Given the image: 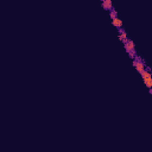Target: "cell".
Here are the masks:
<instances>
[{"label":"cell","instance_id":"obj_3","mask_svg":"<svg viewBox=\"0 0 152 152\" xmlns=\"http://www.w3.org/2000/svg\"><path fill=\"white\" fill-rule=\"evenodd\" d=\"M118 38H119V41L120 42H122L124 44L127 42L130 38H129V35H127V32L125 31V29H118Z\"/></svg>","mask_w":152,"mask_h":152},{"label":"cell","instance_id":"obj_2","mask_svg":"<svg viewBox=\"0 0 152 152\" xmlns=\"http://www.w3.org/2000/svg\"><path fill=\"white\" fill-rule=\"evenodd\" d=\"M124 48H125V51L127 54H132V53H137L135 51V44L132 39H129L127 42H126L124 44Z\"/></svg>","mask_w":152,"mask_h":152},{"label":"cell","instance_id":"obj_6","mask_svg":"<svg viewBox=\"0 0 152 152\" xmlns=\"http://www.w3.org/2000/svg\"><path fill=\"white\" fill-rule=\"evenodd\" d=\"M143 82H144V84L149 88V89H150V88H152V75H151V76H147V77H144V79H143Z\"/></svg>","mask_w":152,"mask_h":152},{"label":"cell","instance_id":"obj_8","mask_svg":"<svg viewBox=\"0 0 152 152\" xmlns=\"http://www.w3.org/2000/svg\"><path fill=\"white\" fill-rule=\"evenodd\" d=\"M137 53H132V54H129V56H130V58H132V59H134L135 57H137Z\"/></svg>","mask_w":152,"mask_h":152},{"label":"cell","instance_id":"obj_7","mask_svg":"<svg viewBox=\"0 0 152 152\" xmlns=\"http://www.w3.org/2000/svg\"><path fill=\"white\" fill-rule=\"evenodd\" d=\"M118 17V12L115 11V8H113L109 11V18L111 19H114V18H117Z\"/></svg>","mask_w":152,"mask_h":152},{"label":"cell","instance_id":"obj_1","mask_svg":"<svg viewBox=\"0 0 152 152\" xmlns=\"http://www.w3.org/2000/svg\"><path fill=\"white\" fill-rule=\"evenodd\" d=\"M133 67L135 68V70L140 74V73H143L145 69H146V64H145V62H144V59L139 56V55H137V57L133 59Z\"/></svg>","mask_w":152,"mask_h":152},{"label":"cell","instance_id":"obj_4","mask_svg":"<svg viewBox=\"0 0 152 152\" xmlns=\"http://www.w3.org/2000/svg\"><path fill=\"white\" fill-rule=\"evenodd\" d=\"M101 6H102L104 10H106V11H108V12L114 8L112 0H104V1H101Z\"/></svg>","mask_w":152,"mask_h":152},{"label":"cell","instance_id":"obj_5","mask_svg":"<svg viewBox=\"0 0 152 152\" xmlns=\"http://www.w3.org/2000/svg\"><path fill=\"white\" fill-rule=\"evenodd\" d=\"M112 25L114 28H117V29H121L124 26V23H122V20L119 17H117V18L112 19Z\"/></svg>","mask_w":152,"mask_h":152},{"label":"cell","instance_id":"obj_9","mask_svg":"<svg viewBox=\"0 0 152 152\" xmlns=\"http://www.w3.org/2000/svg\"><path fill=\"white\" fill-rule=\"evenodd\" d=\"M149 93H150V94L152 95V88H150V89H149Z\"/></svg>","mask_w":152,"mask_h":152}]
</instances>
